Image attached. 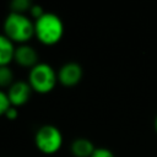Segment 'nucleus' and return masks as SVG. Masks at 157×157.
<instances>
[{"instance_id":"obj_1","label":"nucleus","mask_w":157,"mask_h":157,"mask_svg":"<svg viewBox=\"0 0 157 157\" xmlns=\"http://www.w3.org/2000/svg\"><path fill=\"white\" fill-rule=\"evenodd\" d=\"M4 34L16 45L27 44L34 37V21L25 15L9 12L2 23Z\"/></svg>"},{"instance_id":"obj_2","label":"nucleus","mask_w":157,"mask_h":157,"mask_svg":"<svg viewBox=\"0 0 157 157\" xmlns=\"http://www.w3.org/2000/svg\"><path fill=\"white\" fill-rule=\"evenodd\" d=\"M64 36L63 20L54 12H45L34 21V37L43 45H55Z\"/></svg>"},{"instance_id":"obj_3","label":"nucleus","mask_w":157,"mask_h":157,"mask_svg":"<svg viewBox=\"0 0 157 157\" xmlns=\"http://www.w3.org/2000/svg\"><path fill=\"white\" fill-rule=\"evenodd\" d=\"M27 82L33 92L39 94H47L52 92L58 83V72L48 63H38L31 70H28Z\"/></svg>"},{"instance_id":"obj_4","label":"nucleus","mask_w":157,"mask_h":157,"mask_svg":"<svg viewBox=\"0 0 157 157\" xmlns=\"http://www.w3.org/2000/svg\"><path fill=\"white\" fill-rule=\"evenodd\" d=\"M64 137L60 129L53 124L39 126L34 134V145L43 155H54L63 147Z\"/></svg>"},{"instance_id":"obj_5","label":"nucleus","mask_w":157,"mask_h":157,"mask_svg":"<svg viewBox=\"0 0 157 157\" xmlns=\"http://www.w3.org/2000/svg\"><path fill=\"white\" fill-rule=\"evenodd\" d=\"M58 72V82L64 87L76 86L83 76L82 66L76 61H67L60 66Z\"/></svg>"},{"instance_id":"obj_6","label":"nucleus","mask_w":157,"mask_h":157,"mask_svg":"<svg viewBox=\"0 0 157 157\" xmlns=\"http://www.w3.org/2000/svg\"><path fill=\"white\" fill-rule=\"evenodd\" d=\"M32 88L29 86V83L27 81L23 80H17L15 81L7 90H6V94L9 98V102L12 107L20 108L22 105H25L32 96Z\"/></svg>"},{"instance_id":"obj_7","label":"nucleus","mask_w":157,"mask_h":157,"mask_svg":"<svg viewBox=\"0 0 157 157\" xmlns=\"http://www.w3.org/2000/svg\"><path fill=\"white\" fill-rule=\"evenodd\" d=\"M13 61L18 66L26 67L28 70H31L33 66H36L38 63H40L38 52L36 50L34 47L29 45L28 43L16 45L15 54H13Z\"/></svg>"},{"instance_id":"obj_8","label":"nucleus","mask_w":157,"mask_h":157,"mask_svg":"<svg viewBox=\"0 0 157 157\" xmlns=\"http://www.w3.org/2000/svg\"><path fill=\"white\" fill-rule=\"evenodd\" d=\"M96 146L86 137H76L70 145V151L74 157H91L94 152Z\"/></svg>"},{"instance_id":"obj_9","label":"nucleus","mask_w":157,"mask_h":157,"mask_svg":"<svg viewBox=\"0 0 157 157\" xmlns=\"http://www.w3.org/2000/svg\"><path fill=\"white\" fill-rule=\"evenodd\" d=\"M16 44L4 33H0V66H9L13 61Z\"/></svg>"},{"instance_id":"obj_10","label":"nucleus","mask_w":157,"mask_h":157,"mask_svg":"<svg viewBox=\"0 0 157 157\" xmlns=\"http://www.w3.org/2000/svg\"><path fill=\"white\" fill-rule=\"evenodd\" d=\"M13 71L10 66H0V88H9L15 82Z\"/></svg>"},{"instance_id":"obj_11","label":"nucleus","mask_w":157,"mask_h":157,"mask_svg":"<svg viewBox=\"0 0 157 157\" xmlns=\"http://www.w3.org/2000/svg\"><path fill=\"white\" fill-rule=\"evenodd\" d=\"M32 2L29 0H13L10 2V12H16V13H27L29 12L32 7Z\"/></svg>"},{"instance_id":"obj_12","label":"nucleus","mask_w":157,"mask_h":157,"mask_svg":"<svg viewBox=\"0 0 157 157\" xmlns=\"http://www.w3.org/2000/svg\"><path fill=\"white\" fill-rule=\"evenodd\" d=\"M10 107H11V104H10V102H9L6 91L0 90V117H1V115H5L6 110H7Z\"/></svg>"},{"instance_id":"obj_13","label":"nucleus","mask_w":157,"mask_h":157,"mask_svg":"<svg viewBox=\"0 0 157 157\" xmlns=\"http://www.w3.org/2000/svg\"><path fill=\"white\" fill-rule=\"evenodd\" d=\"M45 13V11L43 10V7L42 6H39V5H32V7H31V10H29V17L33 20V21H36V20H38L40 16H43Z\"/></svg>"},{"instance_id":"obj_14","label":"nucleus","mask_w":157,"mask_h":157,"mask_svg":"<svg viewBox=\"0 0 157 157\" xmlns=\"http://www.w3.org/2000/svg\"><path fill=\"white\" fill-rule=\"evenodd\" d=\"M91 157H115L114 153L107 147H96Z\"/></svg>"},{"instance_id":"obj_15","label":"nucleus","mask_w":157,"mask_h":157,"mask_svg":"<svg viewBox=\"0 0 157 157\" xmlns=\"http://www.w3.org/2000/svg\"><path fill=\"white\" fill-rule=\"evenodd\" d=\"M4 117H5L7 120H16V119L18 118V108L11 105V107L6 110V113H5Z\"/></svg>"},{"instance_id":"obj_16","label":"nucleus","mask_w":157,"mask_h":157,"mask_svg":"<svg viewBox=\"0 0 157 157\" xmlns=\"http://www.w3.org/2000/svg\"><path fill=\"white\" fill-rule=\"evenodd\" d=\"M155 129L157 131V115H156V119H155Z\"/></svg>"}]
</instances>
